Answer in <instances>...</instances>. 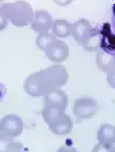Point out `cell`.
Returning <instances> with one entry per match:
<instances>
[{
  "mask_svg": "<svg viewBox=\"0 0 115 152\" xmlns=\"http://www.w3.org/2000/svg\"><path fill=\"white\" fill-rule=\"evenodd\" d=\"M100 44V31L98 27H91L81 45L88 52H98Z\"/></svg>",
  "mask_w": 115,
  "mask_h": 152,
  "instance_id": "30bf717a",
  "label": "cell"
},
{
  "mask_svg": "<svg viewBox=\"0 0 115 152\" xmlns=\"http://www.w3.org/2000/svg\"><path fill=\"white\" fill-rule=\"evenodd\" d=\"M7 19L0 13V31H3L7 27Z\"/></svg>",
  "mask_w": 115,
  "mask_h": 152,
  "instance_id": "d6986e66",
  "label": "cell"
},
{
  "mask_svg": "<svg viewBox=\"0 0 115 152\" xmlns=\"http://www.w3.org/2000/svg\"><path fill=\"white\" fill-rule=\"evenodd\" d=\"M91 27H92L91 23L87 19L82 18L80 20L75 21L74 23H71L70 35H72L74 40H76V42L79 44H81L82 41L84 40V38L87 36V34L91 29Z\"/></svg>",
  "mask_w": 115,
  "mask_h": 152,
  "instance_id": "9c48e42d",
  "label": "cell"
},
{
  "mask_svg": "<svg viewBox=\"0 0 115 152\" xmlns=\"http://www.w3.org/2000/svg\"><path fill=\"white\" fill-rule=\"evenodd\" d=\"M70 26L71 23L64 19H58L55 22H52V35L59 38H67L70 35Z\"/></svg>",
  "mask_w": 115,
  "mask_h": 152,
  "instance_id": "9a60e30c",
  "label": "cell"
},
{
  "mask_svg": "<svg viewBox=\"0 0 115 152\" xmlns=\"http://www.w3.org/2000/svg\"><path fill=\"white\" fill-rule=\"evenodd\" d=\"M31 29L39 34L48 33L52 26V16L44 10H39L33 15V19L31 23Z\"/></svg>",
  "mask_w": 115,
  "mask_h": 152,
  "instance_id": "8992f818",
  "label": "cell"
},
{
  "mask_svg": "<svg viewBox=\"0 0 115 152\" xmlns=\"http://www.w3.org/2000/svg\"><path fill=\"white\" fill-rule=\"evenodd\" d=\"M46 57L53 63H61L69 57V46L59 39H55L45 50Z\"/></svg>",
  "mask_w": 115,
  "mask_h": 152,
  "instance_id": "5b68a950",
  "label": "cell"
},
{
  "mask_svg": "<svg viewBox=\"0 0 115 152\" xmlns=\"http://www.w3.org/2000/svg\"><path fill=\"white\" fill-rule=\"evenodd\" d=\"M55 37L53 35H50L49 33H45V34H40L38 35L37 39H36V43L39 46V48H41L42 50H46V48L55 40Z\"/></svg>",
  "mask_w": 115,
  "mask_h": 152,
  "instance_id": "e0dca14e",
  "label": "cell"
},
{
  "mask_svg": "<svg viewBox=\"0 0 115 152\" xmlns=\"http://www.w3.org/2000/svg\"><path fill=\"white\" fill-rule=\"evenodd\" d=\"M72 127H73V123H72V120L70 119V116L66 115L64 116V119L61 120L59 123L55 124L52 126H49V130L52 132L53 134L55 135H66L68 134L69 132L72 130Z\"/></svg>",
  "mask_w": 115,
  "mask_h": 152,
  "instance_id": "4fadbf2b",
  "label": "cell"
},
{
  "mask_svg": "<svg viewBox=\"0 0 115 152\" xmlns=\"http://www.w3.org/2000/svg\"><path fill=\"white\" fill-rule=\"evenodd\" d=\"M69 75L63 65L55 64L31 74L24 81V90L31 96H44L68 82Z\"/></svg>",
  "mask_w": 115,
  "mask_h": 152,
  "instance_id": "6da1fadb",
  "label": "cell"
},
{
  "mask_svg": "<svg viewBox=\"0 0 115 152\" xmlns=\"http://www.w3.org/2000/svg\"><path fill=\"white\" fill-rule=\"evenodd\" d=\"M23 150L22 144L14 141V137H7L0 132V152H12Z\"/></svg>",
  "mask_w": 115,
  "mask_h": 152,
  "instance_id": "5bb4252c",
  "label": "cell"
},
{
  "mask_svg": "<svg viewBox=\"0 0 115 152\" xmlns=\"http://www.w3.org/2000/svg\"><path fill=\"white\" fill-rule=\"evenodd\" d=\"M96 64L100 69L107 72L110 78L114 77V56L100 50L96 55Z\"/></svg>",
  "mask_w": 115,
  "mask_h": 152,
  "instance_id": "8fae6325",
  "label": "cell"
},
{
  "mask_svg": "<svg viewBox=\"0 0 115 152\" xmlns=\"http://www.w3.org/2000/svg\"><path fill=\"white\" fill-rule=\"evenodd\" d=\"M2 5H3V2H2V1H0V9H1V7H2Z\"/></svg>",
  "mask_w": 115,
  "mask_h": 152,
  "instance_id": "44dd1931",
  "label": "cell"
},
{
  "mask_svg": "<svg viewBox=\"0 0 115 152\" xmlns=\"http://www.w3.org/2000/svg\"><path fill=\"white\" fill-rule=\"evenodd\" d=\"M113 151V144H103L100 143L95 146L94 151Z\"/></svg>",
  "mask_w": 115,
  "mask_h": 152,
  "instance_id": "ac0fdd59",
  "label": "cell"
},
{
  "mask_svg": "<svg viewBox=\"0 0 115 152\" xmlns=\"http://www.w3.org/2000/svg\"><path fill=\"white\" fill-rule=\"evenodd\" d=\"M100 31V47L103 52L114 56L115 50V38L113 33L111 31V26L109 23H104Z\"/></svg>",
  "mask_w": 115,
  "mask_h": 152,
  "instance_id": "52a82bcc",
  "label": "cell"
},
{
  "mask_svg": "<svg viewBox=\"0 0 115 152\" xmlns=\"http://www.w3.org/2000/svg\"><path fill=\"white\" fill-rule=\"evenodd\" d=\"M0 13L11 21L15 26L23 27L31 23L33 19V11L31 5L25 1L3 3Z\"/></svg>",
  "mask_w": 115,
  "mask_h": 152,
  "instance_id": "7a4b0ae2",
  "label": "cell"
},
{
  "mask_svg": "<svg viewBox=\"0 0 115 152\" xmlns=\"http://www.w3.org/2000/svg\"><path fill=\"white\" fill-rule=\"evenodd\" d=\"M68 105V96L64 90L58 88L48 92L44 96V107L47 106H57L63 109H66Z\"/></svg>",
  "mask_w": 115,
  "mask_h": 152,
  "instance_id": "ba28073f",
  "label": "cell"
},
{
  "mask_svg": "<svg viewBox=\"0 0 115 152\" xmlns=\"http://www.w3.org/2000/svg\"><path fill=\"white\" fill-rule=\"evenodd\" d=\"M98 110V102L92 98H81L73 104L72 112L79 119H90Z\"/></svg>",
  "mask_w": 115,
  "mask_h": 152,
  "instance_id": "277c9868",
  "label": "cell"
},
{
  "mask_svg": "<svg viewBox=\"0 0 115 152\" xmlns=\"http://www.w3.org/2000/svg\"><path fill=\"white\" fill-rule=\"evenodd\" d=\"M5 94H7V87L4 86V84H3V83L0 82V102L4 99Z\"/></svg>",
  "mask_w": 115,
  "mask_h": 152,
  "instance_id": "ffe728a7",
  "label": "cell"
},
{
  "mask_svg": "<svg viewBox=\"0 0 115 152\" xmlns=\"http://www.w3.org/2000/svg\"><path fill=\"white\" fill-rule=\"evenodd\" d=\"M115 129L113 125L103 124L98 131V140L103 144H114Z\"/></svg>",
  "mask_w": 115,
  "mask_h": 152,
  "instance_id": "2e32d148",
  "label": "cell"
},
{
  "mask_svg": "<svg viewBox=\"0 0 115 152\" xmlns=\"http://www.w3.org/2000/svg\"><path fill=\"white\" fill-rule=\"evenodd\" d=\"M23 131V122L17 114H7L0 120V132L7 137H19Z\"/></svg>",
  "mask_w": 115,
  "mask_h": 152,
  "instance_id": "3957f363",
  "label": "cell"
},
{
  "mask_svg": "<svg viewBox=\"0 0 115 152\" xmlns=\"http://www.w3.org/2000/svg\"><path fill=\"white\" fill-rule=\"evenodd\" d=\"M42 115L44 121L48 124V126H52L55 124L59 123L61 120L64 119L66 113H65V109H63L61 107L47 106V107H44V109H43Z\"/></svg>",
  "mask_w": 115,
  "mask_h": 152,
  "instance_id": "7c38bea8",
  "label": "cell"
}]
</instances>
